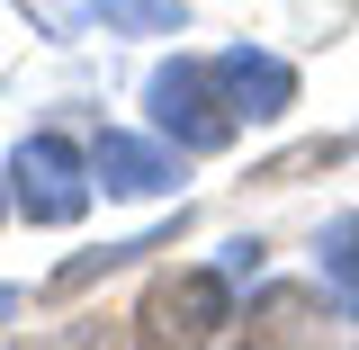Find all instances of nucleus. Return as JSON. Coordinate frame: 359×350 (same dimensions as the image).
Listing matches in <instances>:
<instances>
[{"label":"nucleus","mask_w":359,"mask_h":350,"mask_svg":"<svg viewBox=\"0 0 359 350\" xmlns=\"http://www.w3.org/2000/svg\"><path fill=\"white\" fill-rule=\"evenodd\" d=\"M144 108H153V126L171 135L180 153H224L233 135H243V108L224 99L216 63H153V81H144Z\"/></svg>","instance_id":"nucleus-1"},{"label":"nucleus","mask_w":359,"mask_h":350,"mask_svg":"<svg viewBox=\"0 0 359 350\" xmlns=\"http://www.w3.org/2000/svg\"><path fill=\"white\" fill-rule=\"evenodd\" d=\"M9 180H18V207H27L36 224H81L90 189H99V171L81 162L72 135H27V144L9 153Z\"/></svg>","instance_id":"nucleus-2"},{"label":"nucleus","mask_w":359,"mask_h":350,"mask_svg":"<svg viewBox=\"0 0 359 350\" xmlns=\"http://www.w3.org/2000/svg\"><path fill=\"white\" fill-rule=\"evenodd\" d=\"M233 323V269H171L144 297V332L153 342H216Z\"/></svg>","instance_id":"nucleus-3"},{"label":"nucleus","mask_w":359,"mask_h":350,"mask_svg":"<svg viewBox=\"0 0 359 350\" xmlns=\"http://www.w3.org/2000/svg\"><path fill=\"white\" fill-rule=\"evenodd\" d=\"M90 171H99L108 198H162V189H180V153H171V144H153V135L108 126L99 144H90Z\"/></svg>","instance_id":"nucleus-4"},{"label":"nucleus","mask_w":359,"mask_h":350,"mask_svg":"<svg viewBox=\"0 0 359 350\" xmlns=\"http://www.w3.org/2000/svg\"><path fill=\"white\" fill-rule=\"evenodd\" d=\"M216 81H224V99H233L252 126H269V117L297 108V72H287L269 45H224V54H216Z\"/></svg>","instance_id":"nucleus-5"},{"label":"nucleus","mask_w":359,"mask_h":350,"mask_svg":"<svg viewBox=\"0 0 359 350\" xmlns=\"http://www.w3.org/2000/svg\"><path fill=\"white\" fill-rule=\"evenodd\" d=\"M314 269H323V288L341 297V314H359V216H332V224H323Z\"/></svg>","instance_id":"nucleus-6"},{"label":"nucleus","mask_w":359,"mask_h":350,"mask_svg":"<svg viewBox=\"0 0 359 350\" xmlns=\"http://www.w3.org/2000/svg\"><path fill=\"white\" fill-rule=\"evenodd\" d=\"M9 198H18V180H9V171H0V216H9Z\"/></svg>","instance_id":"nucleus-7"},{"label":"nucleus","mask_w":359,"mask_h":350,"mask_svg":"<svg viewBox=\"0 0 359 350\" xmlns=\"http://www.w3.org/2000/svg\"><path fill=\"white\" fill-rule=\"evenodd\" d=\"M9 314H18V288H0V323H9Z\"/></svg>","instance_id":"nucleus-8"}]
</instances>
